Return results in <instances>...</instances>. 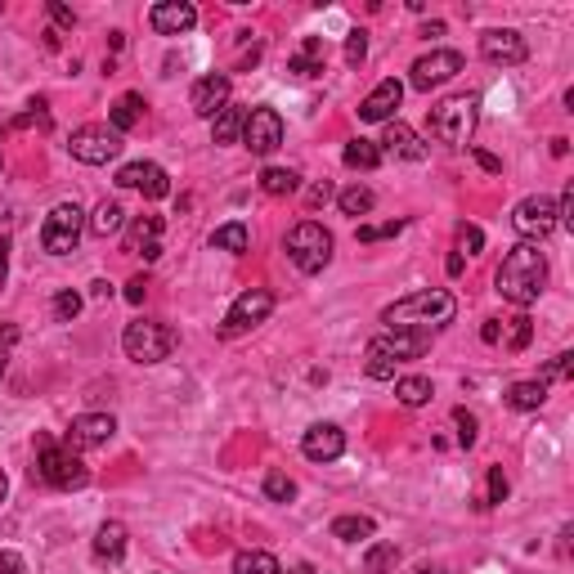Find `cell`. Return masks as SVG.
I'll return each instance as SVG.
<instances>
[{
    "mask_svg": "<svg viewBox=\"0 0 574 574\" xmlns=\"http://www.w3.org/2000/svg\"><path fill=\"white\" fill-rule=\"evenodd\" d=\"M494 287H498V296H507V301L516 305V310H530V305L543 296V287H548V256H543V247L539 243H516L512 252L503 256V265H498Z\"/></svg>",
    "mask_w": 574,
    "mask_h": 574,
    "instance_id": "obj_1",
    "label": "cell"
},
{
    "mask_svg": "<svg viewBox=\"0 0 574 574\" xmlns=\"http://www.w3.org/2000/svg\"><path fill=\"white\" fill-rule=\"evenodd\" d=\"M453 314H458V301H453V292H444V287H422V292H409L400 296L395 305H386L382 310V323L391 332H440L453 323Z\"/></svg>",
    "mask_w": 574,
    "mask_h": 574,
    "instance_id": "obj_2",
    "label": "cell"
},
{
    "mask_svg": "<svg viewBox=\"0 0 574 574\" xmlns=\"http://www.w3.org/2000/svg\"><path fill=\"white\" fill-rule=\"evenodd\" d=\"M476 122H480V99L476 95H453L427 113V131L449 148H467Z\"/></svg>",
    "mask_w": 574,
    "mask_h": 574,
    "instance_id": "obj_3",
    "label": "cell"
},
{
    "mask_svg": "<svg viewBox=\"0 0 574 574\" xmlns=\"http://www.w3.org/2000/svg\"><path fill=\"white\" fill-rule=\"evenodd\" d=\"M287 261L296 265L301 274H319V270H328V261H332V234L319 225V220H301V225H292L287 229Z\"/></svg>",
    "mask_w": 574,
    "mask_h": 574,
    "instance_id": "obj_4",
    "label": "cell"
},
{
    "mask_svg": "<svg viewBox=\"0 0 574 574\" xmlns=\"http://www.w3.org/2000/svg\"><path fill=\"white\" fill-rule=\"evenodd\" d=\"M36 476L54 489H81L90 480V471L68 444H54L41 435V440H36Z\"/></svg>",
    "mask_w": 574,
    "mask_h": 574,
    "instance_id": "obj_5",
    "label": "cell"
},
{
    "mask_svg": "<svg viewBox=\"0 0 574 574\" xmlns=\"http://www.w3.org/2000/svg\"><path fill=\"white\" fill-rule=\"evenodd\" d=\"M122 350H126V359H135V364H162V359L175 350V332L166 328V323L135 319V323H126V332H122Z\"/></svg>",
    "mask_w": 574,
    "mask_h": 574,
    "instance_id": "obj_6",
    "label": "cell"
},
{
    "mask_svg": "<svg viewBox=\"0 0 574 574\" xmlns=\"http://www.w3.org/2000/svg\"><path fill=\"white\" fill-rule=\"evenodd\" d=\"M81 229H86V211H81L77 202H59V207L45 216V225H41V247H45L50 256L77 252Z\"/></svg>",
    "mask_w": 574,
    "mask_h": 574,
    "instance_id": "obj_7",
    "label": "cell"
},
{
    "mask_svg": "<svg viewBox=\"0 0 574 574\" xmlns=\"http://www.w3.org/2000/svg\"><path fill=\"white\" fill-rule=\"evenodd\" d=\"M270 310H274V292H270V287H247V292L229 305L225 319H220V337H243V332L261 328V323L270 319Z\"/></svg>",
    "mask_w": 574,
    "mask_h": 574,
    "instance_id": "obj_8",
    "label": "cell"
},
{
    "mask_svg": "<svg viewBox=\"0 0 574 574\" xmlns=\"http://www.w3.org/2000/svg\"><path fill=\"white\" fill-rule=\"evenodd\" d=\"M122 144H126V140L113 131V126L90 122V126H77V131H72L68 153L77 157V162H86V166H108L117 153H122Z\"/></svg>",
    "mask_w": 574,
    "mask_h": 574,
    "instance_id": "obj_9",
    "label": "cell"
},
{
    "mask_svg": "<svg viewBox=\"0 0 574 574\" xmlns=\"http://www.w3.org/2000/svg\"><path fill=\"white\" fill-rule=\"evenodd\" d=\"M512 225H516V234H521V243H543V238L557 229V202L543 198V193H534V198L516 202Z\"/></svg>",
    "mask_w": 574,
    "mask_h": 574,
    "instance_id": "obj_10",
    "label": "cell"
},
{
    "mask_svg": "<svg viewBox=\"0 0 574 574\" xmlns=\"http://www.w3.org/2000/svg\"><path fill=\"white\" fill-rule=\"evenodd\" d=\"M458 72H462V54L458 50H431V54H422V59L409 68V86L422 90V95H431L435 86L453 81Z\"/></svg>",
    "mask_w": 574,
    "mask_h": 574,
    "instance_id": "obj_11",
    "label": "cell"
},
{
    "mask_svg": "<svg viewBox=\"0 0 574 574\" xmlns=\"http://www.w3.org/2000/svg\"><path fill=\"white\" fill-rule=\"evenodd\" d=\"M283 144V117L274 108H252L243 122V148L256 157H270Z\"/></svg>",
    "mask_w": 574,
    "mask_h": 574,
    "instance_id": "obj_12",
    "label": "cell"
},
{
    "mask_svg": "<svg viewBox=\"0 0 574 574\" xmlns=\"http://www.w3.org/2000/svg\"><path fill=\"white\" fill-rule=\"evenodd\" d=\"M117 435V418L113 413H81V418H72L68 427V449L81 453V449H99V444H108Z\"/></svg>",
    "mask_w": 574,
    "mask_h": 574,
    "instance_id": "obj_13",
    "label": "cell"
},
{
    "mask_svg": "<svg viewBox=\"0 0 574 574\" xmlns=\"http://www.w3.org/2000/svg\"><path fill=\"white\" fill-rule=\"evenodd\" d=\"M229 104V77L225 72H211V77H198L189 90V108L198 117H207V122H216L220 113H225Z\"/></svg>",
    "mask_w": 574,
    "mask_h": 574,
    "instance_id": "obj_14",
    "label": "cell"
},
{
    "mask_svg": "<svg viewBox=\"0 0 574 574\" xmlns=\"http://www.w3.org/2000/svg\"><path fill=\"white\" fill-rule=\"evenodd\" d=\"M301 453L310 462H337L346 453V431L337 422H314L310 431L301 435Z\"/></svg>",
    "mask_w": 574,
    "mask_h": 574,
    "instance_id": "obj_15",
    "label": "cell"
},
{
    "mask_svg": "<svg viewBox=\"0 0 574 574\" xmlns=\"http://www.w3.org/2000/svg\"><path fill=\"white\" fill-rule=\"evenodd\" d=\"M148 23H153L157 36H184L198 27V9L189 0H162V5L148 9Z\"/></svg>",
    "mask_w": 574,
    "mask_h": 574,
    "instance_id": "obj_16",
    "label": "cell"
},
{
    "mask_svg": "<svg viewBox=\"0 0 574 574\" xmlns=\"http://www.w3.org/2000/svg\"><path fill=\"white\" fill-rule=\"evenodd\" d=\"M117 184H122V189H140L148 202H157V198H166V193H171V180H166V171L157 162H131V166H122V171H117Z\"/></svg>",
    "mask_w": 574,
    "mask_h": 574,
    "instance_id": "obj_17",
    "label": "cell"
},
{
    "mask_svg": "<svg viewBox=\"0 0 574 574\" xmlns=\"http://www.w3.org/2000/svg\"><path fill=\"white\" fill-rule=\"evenodd\" d=\"M480 54H485L489 63H503V68H516V63H525V41L521 32H512V27H494V32L480 36Z\"/></svg>",
    "mask_w": 574,
    "mask_h": 574,
    "instance_id": "obj_18",
    "label": "cell"
},
{
    "mask_svg": "<svg viewBox=\"0 0 574 574\" xmlns=\"http://www.w3.org/2000/svg\"><path fill=\"white\" fill-rule=\"evenodd\" d=\"M404 104V81L386 77L373 95L359 104V122H395V108Z\"/></svg>",
    "mask_w": 574,
    "mask_h": 574,
    "instance_id": "obj_19",
    "label": "cell"
},
{
    "mask_svg": "<svg viewBox=\"0 0 574 574\" xmlns=\"http://www.w3.org/2000/svg\"><path fill=\"white\" fill-rule=\"evenodd\" d=\"M126 252L157 261L162 256V216H135L131 229H126Z\"/></svg>",
    "mask_w": 574,
    "mask_h": 574,
    "instance_id": "obj_20",
    "label": "cell"
},
{
    "mask_svg": "<svg viewBox=\"0 0 574 574\" xmlns=\"http://www.w3.org/2000/svg\"><path fill=\"white\" fill-rule=\"evenodd\" d=\"M382 153H391V157H404V162H427V153L431 148L422 144V135L418 131H409L404 122H386V135H382Z\"/></svg>",
    "mask_w": 574,
    "mask_h": 574,
    "instance_id": "obj_21",
    "label": "cell"
},
{
    "mask_svg": "<svg viewBox=\"0 0 574 574\" xmlns=\"http://www.w3.org/2000/svg\"><path fill=\"white\" fill-rule=\"evenodd\" d=\"M323 63H328V45H323V36H305L301 50L287 59V72H292V77H319Z\"/></svg>",
    "mask_w": 574,
    "mask_h": 574,
    "instance_id": "obj_22",
    "label": "cell"
},
{
    "mask_svg": "<svg viewBox=\"0 0 574 574\" xmlns=\"http://www.w3.org/2000/svg\"><path fill=\"white\" fill-rule=\"evenodd\" d=\"M126 543H131V534H126L122 521H104L95 534V557L108 561V566H117V561L126 557Z\"/></svg>",
    "mask_w": 574,
    "mask_h": 574,
    "instance_id": "obj_23",
    "label": "cell"
},
{
    "mask_svg": "<svg viewBox=\"0 0 574 574\" xmlns=\"http://www.w3.org/2000/svg\"><path fill=\"white\" fill-rule=\"evenodd\" d=\"M395 350H391V341L386 337H377V341H368V350H364V373L373 377V382H391L395 377Z\"/></svg>",
    "mask_w": 574,
    "mask_h": 574,
    "instance_id": "obj_24",
    "label": "cell"
},
{
    "mask_svg": "<svg viewBox=\"0 0 574 574\" xmlns=\"http://www.w3.org/2000/svg\"><path fill=\"white\" fill-rule=\"evenodd\" d=\"M543 400H548V382H539V377L507 386V404H512L516 413H534V409H543Z\"/></svg>",
    "mask_w": 574,
    "mask_h": 574,
    "instance_id": "obj_25",
    "label": "cell"
},
{
    "mask_svg": "<svg viewBox=\"0 0 574 574\" xmlns=\"http://www.w3.org/2000/svg\"><path fill=\"white\" fill-rule=\"evenodd\" d=\"M247 113L252 108H243V104H225V113L211 122V135H216V144H234V140H243V122H247Z\"/></svg>",
    "mask_w": 574,
    "mask_h": 574,
    "instance_id": "obj_26",
    "label": "cell"
},
{
    "mask_svg": "<svg viewBox=\"0 0 574 574\" xmlns=\"http://www.w3.org/2000/svg\"><path fill=\"white\" fill-rule=\"evenodd\" d=\"M140 117H144V95H122L113 104V113H108V126H113L117 135H126L140 126Z\"/></svg>",
    "mask_w": 574,
    "mask_h": 574,
    "instance_id": "obj_27",
    "label": "cell"
},
{
    "mask_svg": "<svg viewBox=\"0 0 574 574\" xmlns=\"http://www.w3.org/2000/svg\"><path fill=\"white\" fill-rule=\"evenodd\" d=\"M211 247H220V252H234V256H243L247 247H252V229H247L243 220H229V225H220L216 234H211Z\"/></svg>",
    "mask_w": 574,
    "mask_h": 574,
    "instance_id": "obj_28",
    "label": "cell"
},
{
    "mask_svg": "<svg viewBox=\"0 0 574 574\" xmlns=\"http://www.w3.org/2000/svg\"><path fill=\"white\" fill-rule=\"evenodd\" d=\"M373 516H337L332 521V539H341V543H359V539H373Z\"/></svg>",
    "mask_w": 574,
    "mask_h": 574,
    "instance_id": "obj_29",
    "label": "cell"
},
{
    "mask_svg": "<svg viewBox=\"0 0 574 574\" xmlns=\"http://www.w3.org/2000/svg\"><path fill=\"white\" fill-rule=\"evenodd\" d=\"M234 574H283V566L261 548H247L234 557Z\"/></svg>",
    "mask_w": 574,
    "mask_h": 574,
    "instance_id": "obj_30",
    "label": "cell"
},
{
    "mask_svg": "<svg viewBox=\"0 0 574 574\" xmlns=\"http://www.w3.org/2000/svg\"><path fill=\"white\" fill-rule=\"evenodd\" d=\"M126 225V211H122V202H99L95 207V216H90V229H95L99 238H108V234H117V229Z\"/></svg>",
    "mask_w": 574,
    "mask_h": 574,
    "instance_id": "obj_31",
    "label": "cell"
},
{
    "mask_svg": "<svg viewBox=\"0 0 574 574\" xmlns=\"http://www.w3.org/2000/svg\"><path fill=\"white\" fill-rule=\"evenodd\" d=\"M346 166H355V171H373V166H382V148L373 140H350L346 144Z\"/></svg>",
    "mask_w": 574,
    "mask_h": 574,
    "instance_id": "obj_32",
    "label": "cell"
},
{
    "mask_svg": "<svg viewBox=\"0 0 574 574\" xmlns=\"http://www.w3.org/2000/svg\"><path fill=\"white\" fill-rule=\"evenodd\" d=\"M296 184H301V175L287 171V166H265L261 171V189L270 193V198H283V193H296Z\"/></svg>",
    "mask_w": 574,
    "mask_h": 574,
    "instance_id": "obj_33",
    "label": "cell"
},
{
    "mask_svg": "<svg viewBox=\"0 0 574 574\" xmlns=\"http://www.w3.org/2000/svg\"><path fill=\"white\" fill-rule=\"evenodd\" d=\"M395 395H400L404 409H422V404H427L435 391H431L427 377H400V382H395Z\"/></svg>",
    "mask_w": 574,
    "mask_h": 574,
    "instance_id": "obj_34",
    "label": "cell"
},
{
    "mask_svg": "<svg viewBox=\"0 0 574 574\" xmlns=\"http://www.w3.org/2000/svg\"><path fill=\"white\" fill-rule=\"evenodd\" d=\"M395 566H400V548H395V543H373V548H368V557H364L368 574H391Z\"/></svg>",
    "mask_w": 574,
    "mask_h": 574,
    "instance_id": "obj_35",
    "label": "cell"
},
{
    "mask_svg": "<svg viewBox=\"0 0 574 574\" xmlns=\"http://www.w3.org/2000/svg\"><path fill=\"white\" fill-rule=\"evenodd\" d=\"M337 202H341V211H346V216H368V211H373V189H364V184H350V189L337 193Z\"/></svg>",
    "mask_w": 574,
    "mask_h": 574,
    "instance_id": "obj_36",
    "label": "cell"
},
{
    "mask_svg": "<svg viewBox=\"0 0 574 574\" xmlns=\"http://www.w3.org/2000/svg\"><path fill=\"white\" fill-rule=\"evenodd\" d=\"M530 337H534V328H530V314H512V319H507V332H503V337H498V341H507V350H512V355H516V350H525V346H530Z\"/></svg>",
    "mask_w": 574,
    "mask_h": 574,
    "instance_id": "obj_37",
    "label": "cell"
},
{
    "mask_svg": "<svg viewBox=\"0 0 574 574\" xmlns=\"http://www.w3.org/2000/svg\"><path fill=\"white\" fill-rule=\"evenodd\" d=\"M265 498H270V503H292L296 480L287 476V471H270V476H265Z\"/></svg>",
    "mask_w": 574,
    "mask_h": 574,
    "instance_id": "obj_38",
    "label": "cell"
},
{
    "mask_svg": "<svg viewBox=\"0 0 574 574\" xmlns=\"http://www.w3.org/2000/svg\"><path fill=\"white\" fill-rule=\"evenodd\" d=\"M453 427H458V444H462V449H471V444H476V435H480L476 413H467V409H453Z\"/></svg>",
    "mask_w": 574,
    "mask_h": 574,
    "instance_id": "obj_39",
    "label": "cell"
},
{
    "mask_svg": "<svg viewBox=\"0 0 574 574\" xmlns=\"http://www.w3.org/2000/svg\"><path fill=\"white\" fill-rule=\"evenodd\" d=\"M480 252H485L480 225H458V256H480Z\"/></svg>",
    "mask_w": 574,
    "mask_h": 574,
    "instance_id": "obj_40",
    "label": "cell"
},
{
    "mask_svg": "<svg viewBox=\"0 0 574 574\" xmlns=\"http://www.w3.org/2000/svg\"><path fill=\"white\" fill-rule=\"evenodd\" d=\"M364 59H368V32H364V27H355V32L346 36V63H350V68H359Z\"/></svg>",
    "mask_w": 574,
    "mask_h": 574,
    "instance_id": "obj_41",
    "label": "cell"
},
{
    "mask_svg": "<svg viewBox=\"0 0 574 574\" xmlns=\"http://www.w3.org/2000/svg\"><path fill=\"white\" fill-rule=\"evenodd\" d=\"M404 229V220H386V225H359V243H382Z\"/></svg>",
    "mask_w": 574,
    "mask_h": 574,
    "instance_id": "obj_42",
    "label": "cell"
},
{
    "mask_svg": "<svg viewBox=\"0 0 574 574\" xmlns=\"http://www.w3.org/2000/svg\"><path fill=\"white\" fill-rule=\"evenodd\" d=\"M77 314H81V296L77 292H59V296H54V319H59V323H72Z\"/></svg>",
    "mask_w": 574,
    "mask_h": 574,
    "instance_id": "obj_43",
    "label": "cell"
},
{
    "mask_svg": "<svg viewBox=\"0 0 574 574\" xmlns=\"http://www.w3.org/2000/svg\"><path fill=\"white\" fill-rule=\"evenodd\" d=\"M14 346H18V328H14V323H5V328H0V377H5V368H9V355H14Z\"/></svg>",
    "mask_w": 574,
    "mask_h": 574,
    "instance_id": "obj_44",
    "label": "cell"
},
{
    "mask_svg": "<svg viewBox=\"0 0 574 574\" xmlns=\"http://www.w3.org/2000/svg\"><path fill=\"white\" fill-rule=\"evenodd\" d=\"M507 498V476H503V467H489V498H485V507L489 503H503Z\"/></svg>",
    "mask_w": 574,
    "mask_h": 574,
    "instance_id": "obj_45",
    "label": "cell"
},
{
    "mask_svg": "<svg viewBox=\"0 0 574 574\" xmlns=\"http://www.w3.org/2000/svg\"><path fill=\"white\" fill-rule=\"evenodd\" d=\"M0 574H27V561L18 557V552L0 548Z\"/></svg>",
    "mask_w": 574,
    "mask_h": 574,
    "instance_id": "obj_46",
    "label": "cell"
},
{
    "mask_svg": "<svg viewBox=\"0 0 574 574\" xmlns=\"http://www.w3.org/2000/svg\"><path fill=\"white\" fill-rule=\"evenodd\" d=\"M570 368H574V355L566 350V355H557V359H552V364H548V373H543L539 382H548V377H570Z\"/></svg>",
    "mask_w": 574,
    "mask_h": 574,
    "instance_id": "obj_47",
    "label": "cell"
},
{
    "mask_svg": "<svg viewBox=\"0 0 574 574\" xmlns=\"http://www.w3.org/2000/svg\"><path fill=\"white\" fill-rule=\"evenodd\" d=\"M144 292H148V279H144V274H135V279L126 283V301L140 305V301H144Z\"/></svg>",
    "mask_w": 574,
    "mask_h": 574,
    "instance_id": "obj_48",
    "label": "cell"
},
{
    "mask_svg": "<svg viewBox=\"0 0 574 574\" xmlns=\"http://www.w3.org/2000/svg\"><path fill=\"white\" fill-rule=\"evenodd\" d=\"M471 157H476V162H480V166H485V171H489V175H498V171H503V162H498V157H494V153H485V148H471Z\"/></svg>",
    "mask_w": 574,
    "mask_h": 574,
    "instance_id": "obj_49",
    "label": "cell"
},
{
    "mask_svg": "<svg viewBox=\"0 0 574 574\" xmlns=\"http://www.w3.org/2000/svg\"><path fill=\"white\" fill-rule=\"evenodd\" d=\"M50 14H54V23H59V27H77V14H72L68 5H59V0L50 5Z\"/></svg>",
    "mask_w": 574,
    "mask_h": 574,
    "instance_id": "obj_50",
    "label": "cell"
},
{
    "mask_svg": "<svg viewBox=\"0 0 574 574\" xmlns=\"http://www.w3.org/2000/svg\"><path fill=\"white\" fill-rule=\"evenodd\" d=\"M328 198H332V184L323 180V184H314V189H310V198H305V202H310V211H314V207H323V202H328Z\"/></svg>",
    "mask_w": 574,
    "mask_h": 574,
    "instance_id": "obj_51",
    "label": "cell"
},
{
    "mask_svg": "<svg viewBox=\"0 0 574 574\" xmlns=\"http://www.w3.org/2000/svg\"><path fill=\"white\" fill-rule=\"evenodd\" d=\"M498 337H503V319H489L485 328H480V341H489V346H498Z\"/></svg>",
    "mask_w": 574,
    "mask_h": 574,
    "instance_id": "obj_52",
    "label": "cell"
},
{
    "mask_svg": "<svg viewBox=\"0 0 574 574\" xmlns=\"http://www.w3.org/2000/svg\"><path fill=\"white\" fill-rule=\"evenodd\" d=\"M5 270H9V238H0V279H5Z\"/></svg>",
    "mask_w": 574,
    "mask_h": 574,
    "instance_id": "obj_53",
    "label": "cell"
},
{
    "mask_svg": "<svg viewBox=\"0 0 574 574\" xmlns=\"http://www.w3.org/2000/svg\"><path fill=\"white\" fill-rule=\"evenodd\" d=\"M5 494H9V480H5V471H0V503H5Z\"/></svg>",
    "mask_w": 574,
    "mask_h": 574,
    "instance_id": "obj_54",
    "label": "cell"
},
{
    "mask_svg": "<svg viewBox=\"0 0 574 574\" xmlns=\"http://www.w3.org/2000/svg\"><path fill=\"white\" fill-rule=\"evenodd\" d=\"M418 574H444V570H435V566H422Z\"/></svg>",
    "mask_w": 574,
    "mask_h": 574,
    "instance_id": "obj_55",
    "label": "cell"
},
{
    "mask_svg": "<svg viewBox=\"0 0 574 574\" xmlns=\"http://www.w3.org/2000/svg\"><path fill=\"white\" fill-rule=\"evenodd\" d=\"M0 166H5V162H0Z\"/></svg>",
    "mask_w": 574,
    "mask_h": 574,
    "instance_id": "obj_56",
    "label": "cell"
}]
</instances>
